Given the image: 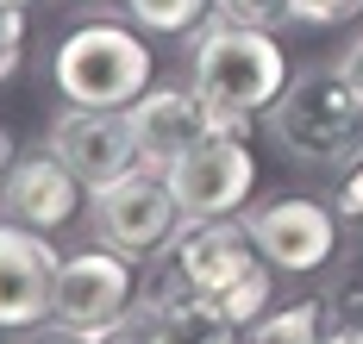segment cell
I'll return each mask as SVG.
<instances>
[{"mask_svg":"<svg viewBox=\"0 0 363 344\" xmlns=\"http://www.w3.org/2000/svg\"><path fill=\"white\" fill-rule=\"evenodd\" d=\"M289 57L276 32H257V25H232L213 19L201 38H194V94L207 107V125L225 138H245L251 113H269L289 88Z\"/></svg>","mask_w":363,"mask_h":344,"instance_id":"1","label":"cell"},{"mask_svg":"<svg viewBox=\"0 0 363 344\" xmlns=\"http://www.w3.org/2000/svg\"><path fill=\"white\" fill-rule=\"evenodd\" d=\"M19 57H26V6L0 0V81L19 69Z\"/></svg>","mask_w":363,"mask_h":344,"instance_id":"17","label":"cell"},{"mask_svg":"<svg viewBox=\"0 0 363 344\" xmlns=\"http://www.w3.org/2000/svg\"><path fill=\"white\" fill-rule=\"evenodd\" d=\"M326 344H363V319H345V326H332Z\"/></svg>","mask_w":363,"mask_h":344,"instance_id":"22","label":"cell"},{"mask_svg":"<svg viewBox=\"0 0 363 344\" xmlns=\"http://www.w3.org/2000/svg\"><path fill=\"white\" fill-rule=\"evenodd\" d=\"M6 169H13V132L0 125V182H6Z\"/></svg>","mask_w":363,"mask_h":344,"instance_id":"23","label":"cell"},{"mask_svg":"<svg viewBox=\"0 0 363 344\" xmlns=\"http://www.w3.org/2000/svg\"><path fill=\"white\" fill-rule=\"evenodd\" d=\"M257 182V156L245 138H225V132H207L188 156L169 163V194H176L182 219H232L245 200H251Z\"/></svg>","mask_w":363,"mask_h":344,"instance_id":"6","label":"cell"},{"mask_svg":"<svg viewBox=\"0 0 363 344\" xmlns=\"http://www.w3.org/2000/svg\"><path fill=\"white\" fill-rule=\"evenodd\" d=\"M19 344H101V338H88V332H69V326H57V319H44V326H32Z\"/></svg>","mask_w":363,"mask_h":344,"instance_id":"20","label":"cell"},{"mask_svg":"<svg viewBox=\"0 0 363 344\" xmlns=\"http://www.w3.org/2000/svg\"><path fill=\"white\" fill-rule=\"evenodd\" d=\"M50 151L82 176L88 194L119 182V176H132V169H145L132 113H107V107H63L50 119Z\"/></svg>","mask_w":363,"mask_h":344,"instance_id":"8","label":"cell"},{"mask_svg":"<svg viewBox=\"0 0 363 344\" xmlns=\"http://www.w3.org/2000/svg\"><path fill=\"white\" fill-rule=\"evenodd\" d=\"M6 6H32V0H6Z\"/></svg>","mask_w":363,"mask_h":344,"instance_id":"25","label":"cell"},{"mask_svg":"<svg viewBox=\"0 0 363 344\" xmlns=\"http://www.w3.org/2000/svg\"><path fill=\"white\" fill-rule=\"evenodd\" d=\"M269 275L276 269L263 263L251 231L232 226V219H194V226L176 231V282L188 294H207L238 332H251L269 313V301H276Z\"/></svg>","mask_w":363,"mask_h":344,"instance_id":"2","label":"cell"},{"mask_svg":"<svg viewBox=\"0 0 363 344\" xmlns=\"http://www.w3.org/2000/svg\"><path fill=\"white\" fill-rule=\"evenodd\" d=\"M269 125L282 138V151L301 163H332L363 138V88L345 63L301 69L282 88V101L269 107Z\"/></svg>","mask_w":363,"mask_h":344,"instance_id":"4","label":"cell"},{"mask_svg":"<svg viewBox=\"0 0 363 344\" xmlns=\"http://www.w3.org/2000/svg\"><path fill=\"white\" fill-rule=\"evenodd\" d=\"M145 344H238V326H232L207 294H188L176 282V294L157 301V313H150Z\"/></svg>","mask_w":363,"mask_h":344,"instance_id":"13","label":"cell"},{"mask_svg":"<svg viewBox=\"0 0 363 344\" xmlns=\"http://www.w3.org/2000/svg\"><path fill=\"white\" fill-rule=\"evenodd\" d=\"M50 81L69 107H107V113H125L138 94L150 88V50L132 25H113V19H94V25H75L69 38L57 44L50 57Z\"/></svg>","mask_w":363,"mask_h":344,"instance_id":"3","label":"cell"},{"mask_svg":"<svg viewBox=\"0 0 363 344\" xmlns=\"http://www.w3.org/2000/svg\"><path fill=\"white\" fill-rule=\"evenodd\" d=\"M289 6L301 25H345V19L363 13V0H289Z\"/></svg>","mask_w":363,"mask_h":344,"instance_id":"18","label":"cell"},{"mask_svg":"<svg viewBox=\"0 0 363 344\" xmlns=\"http://www.w3.org/2000/svg\"><path fill=\"white\" fill-rule=\"evenodd\" d=\"M125 6H132V19H138L145 32H163V38L194 32L201 13H213V0H125Z\"/></svg>","mask_w":363,"mask_h":344,"instance_id":"15","label":"cell"},{"mask_svg":"<svg viewBox=\"0 0 363 344\" xmlns=\"http://www.w3.org/2000/svg\"><path fill=\"white\" fill-rule=\"evenodd\" d=\"M345 69H351V76H357V88H363V38H357V50L345 57Z\"/></svg>","mask_w":363,"mask_h":344,"instance_id":"24","label":"cell"},{"mask_svg":"<svg viewBox=\"0 0 363 344\" xmlns=\"http://www.w3.org/2000/svg\"><path fill=\"white\" fill-rule=\"evenodd\" d=\"M338 301L363 306V251H357V263H351V275H345V288H338Z\"/></svg>","mask_w":363,"mask_h":344,"instance_id":"21","label":"cell"},{"mask_svg":"<svg viewBox=\"0 0 363 344\" xmlns=\"http://www.w3.org/2000/svg\"><path fill=\"white\" fill-rule=\"evenodd\" d=\"M338 219L345 226H363V163L345 176V188H338Z\"/></svg>","mask_w":363,"mask_h":344,"instance_id":"19","label":"cell"},{"mask_svg":"<svg viewBox=\"0 0 363 344\" xmlns=\"http://www.w3.org/2000/svg\"><path fill=\"white\" fill-rule=\"evenodd\" d=\"M82 176H75L63 156H19L0 182V219L13 226H32V231H63L82 213Z\"/></svg>","mask_w":363,"mask_h":344,"instance_id":"11","label":"cell"},{"mask_svg":"<svg viewBox=\"0 0 363 344\" xmlns=\"http://www.w3.org/2000/svg\"><path fill=\"white\" fill-rule=\"evenodd\" d=\"M245 231L263 251V263L282 275H313L338 251V213H326L320 200H269L245 219Z\"/></svg>","mask_w":363,"mask_h":344,"instance_id":"10","label":"cell"},{"mask_svg":"<svg viewBox=\"0 0 363 344\" xmlns=\"http://www.w3.org/2000/svg\"><path fill=\"white\" fill-rule=\"evenodd\" d=\"M132 301H138V269H132V257L113 251V244H88V251H69L63 269H57L50 319L107 344L132 319Z\"/></svg>","mask_w":363,"mask_h":344,"instance_id":"5","label":"cell"},{"mask_svg":"<svg viewBox=\"0 0 363 344\" xmlns=\"http://www.w3.org/2000/svg\"><path fill=\"white\" fill-rule=\"evenodd\" d=\"M63 257L50 251V231L0 219V332H32L50 319Z\"/></svg>","mask_w":363,"mask_h":344,"instance_id":"9","label":"cell"},{"mask_svg":"<svg viewBox=\"0 0 363 344\" xmlns=\"http://www.w3.org/2000/svg\"><path fill=\"white\" fill-rule=\"evenodd\" d=\"M125 113H132V132H138L145 169H157V176H169V163L188 156L207 132H213V125H207V107H201V94H194V88H169V81H163V88L150 81Z\"/></svg>","mask_w":363,"mask_h":344,"instance_id":"12","label":"cell"},{"mask_svg":"<svg viewBox=\"0 0 363 344\" xmlns=\"http://www.w3.org/2000/svg\"><path fill=\"white\" fill-rule=\"evenodd\" d=\"M238 344H326V319L313 301H301V306H282V313H263L251 326V338Z\"/></svg>","mask_w":363,"mask_h":344,"instance_id":"14","label":"cell"},{"mask_svg":"<svg viewBox=\"0 0 363 344\" xmlns=\"http://www.w3.org/2000/svg\"><path fill=\"white\" fill-rule=\"evenodd\" d=\"M219 19H232V25H257V32H276L282 19H294L289 0H213Z\"/></svg>","mask_w":363,"mask_h":344,"instance_id":"16","label":"cell"},{"mask_svg":"<svg viewBox=\"0 0 363 344\" xmlns=\"http://www.w3.org/2000/svg\"><path fill=\"white\" fill-rule=\"evenodd\" d=\"M88 207H94L101 244L125 251V257H150V251L169 244L176 226H182V207H176V194H169V176H157V169H132V176H119L107 188H94Z\"/></svg>","mask_w":363,"mask_h":344,"instance_id":"7","label":"cell"}]
</instances>
